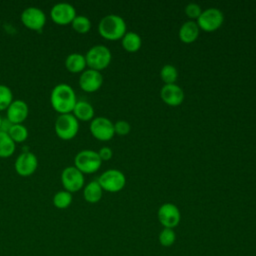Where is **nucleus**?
Here are the masks:
<instances>
[{"label": "nucleus", "instance_id": "nucleus-29", "mask_svg": "<svg viewBox=\"0 0 256 256\" xmlns=\"http://www.w3.org/2000/svg\"><path fill=\"white\" fill-rule=\"evenodd\" d=\"M184 11H185L186 16L189 19H191L192 21L197 20L199 18V16L201 15V13H202L201 7L198 4H196V3H189V4H187L185 6Z\"/></svg>", "mask_w": 256, "mask_h": 256}, {"label": "nucleus", "instance_id": "nucleus-18", "mask_svg": "<svg viewBox=\"0 0 256 256\" xmlns=\"http://www.w3.org/2000/svg\"><path fill=\"white\" fill-rule=\"evenodd\" d=\"M65 66L71 73L83 72L87 66L85 55L76 52L69 54L65 59Z\"/></svg>", "mask_w": 256, "mask_h": 256}, {"label": "nucleus", "instance_id": "nucleus-10", "mask_svg": "<svg viewBox=\"0 0 256 256\" xmlns=\"http://www.w3.org/2000/svg\"><path fill=\"white\" fill-rule=\"evenodd\" d=\"M157 217L160 224L164 228L173 229L180 223L181 213L175 204L164 203L159 207L157 211Z\"/></svg>", "mask_w": 256, "mask_h": 256}, {"label": "nucleus", "instance_id": "nucleus-28", "mask_svg": "<svg viewBox=\"0 0 256 256\" xmlns=\"http://www.w3.org/2000/svg\"><path fill=\"white\" fill-rule=\"evenodd\" d=\"M13 101V94L11 89L3 84H0V111L7 110Z\"/></svg>", "mask_w": 256, "mask_h": 256}, {"label": "nucleus", "instance_id": "nucleus-16", "mask_svg": "<svg viewBox=\"0 0 256 256\" xmlns=\"http://www.w3.org/2000/svg\"><path fill=\"white\" fill-rule=\"evenodd\" d=\"M28 105L25 101L13 100L7 108V119L12 124H22L28 116Z\"/></svg>", "mask_w": 256, "mask_h": 256}, {"label": "nucleus", "instance_id": "nucleus-9", "mask_svg": "<svg viewBox=\"0 0 256 256\" xmlns=\"http://www.w3.org/2000/svg\"><path fill=\"white\" fill-rule=\"evenodd\" d=\"M91 134L100 141L111 140L115 134L114 123L106 117H96L91 120L90 123Z\"/></svg>", "mask_w": 256, "mask_h": 256}, {"label": "nucleus", "instance_id": "nucleus-6", "mask_svg": "<svg viewBox=\"0 0 256 256\" xmlns=\"http://www.w3.org/2000/svg\"><path fill=\"white\" fill-rule=\"evenodd\" d=\"M97 181L103 190L114 193L119 192L124 188L126 184V177L120 170L109 169L103 172Z\"/></svg>", "mask_w": 256, "mask_h": 256}, {"label": "nucleus", "instance_id": "nucleus-32", "mask_svg": "<svg viewBox=\"0 0 256 256\" xmlns=\"http://www.w3.org/2000/svg\"><path fill=\"white\" fill-rule=\"evenodd\" d=\"M2 122H3V119H2V117H1V115H0V130H1V126H2Z\"/></svg>", "mask_w": 256, "mask_h": 256}, {"label": "nucleus", "instance_id": "nucleus-19", "mask_svg": "<svg viewBox=\"0 0 256 256\" xmlns=\"http://www.w3.org/2000/svg\"><path fill=\"white\" fill-rule=\"evenodd\" d=\"M72 112L78 121H90L94 117L93 106L89 102L84 100L77 101Z\"/></svg>", "mask_w": 256, "mask_h": 256}, {"label": "nucleus", "instance_id": "nucleus-13", "mask_svg": "<svg viewBox=\"0 0 256 256\" xmlns=\"http://www.w3.org/2000/svg\"><path fill=\"white\" fill-rule=\"evenodd\" d=\"M103 84V76L99 71L93 69L84 70L79 77L80 88L88 93L95 92L100 89Z\"/></svg>", "mask_w": 256, "mask_h": 256}, {"label": "nucleus", "instance_id": "nucleus-27", "mask_svg": "<svg viewBox=\"0 0 256 256\" xmlns=\"http://www.w3.org/2000/svg\"><path fill=\"white\" fill-rule=\"evenodd\" d=\"M159 243L163 247H170L176 241V233L171 228H163L158 236Z\"/></svg>", "mask_w": 256, "mask_h": 256}, {"label": "nucleus", "instance_id": "nucleus-30", "mask_svg": "<svg viewBox=\"0 0 256 256\" xmlns=\"http://www.w3.org/2000/svg\"><path fill=\"white\" fill-rule=\"evenodd\" d=\"M131 130L130 124L125 120H118L114 123V132L120 136L127 135Z\"/></svg>", "mask_w": 256, "mask_h": 256}, {"label": "nucleus", "instance_id": "nucleus-2", "mask_svg": "<svg viewBox=\"0 0 256 256\" xmlns=\"http://www.w3.org/2000/svg\"><path fill=\"white\" fill-rule=\"evenodd\" d=\"M125 20L116 14H109L104 16L98 24L99 34L107 40H119L126 34Z\"/></svg>", "mask_w": 256, "mask_h": 256}, {"label": "nucleus", "instance_id": "nucleus-7", "mask_svg": "<svg viewBox=\"0 0 256 256\" xmlns=\"http://www.w3.org/2000/svg\"><path fill=\"white\" fill-rule=\"evenodd\" d=\"M224 22V15L222 11L217 8H207L202 11L196 23L199 29L205 32H213L219 29Z\"/></svg>", "mask_w": 256, "mask_h": 256}, {"label": "nucleus", "instance_id": "nucleus-25", "mask_svg": "<svg viewBox=\"0 0 256 256\" xmlns=\"http://www.w3.org/2000/svg\"><path fill=\"white\" fill-rule=\"evenodd\" d=\"M160 78L164 84H174L178 78V71L176 67L171 64L164 65L160 70Z\"/></svg>", "mask_w": 256, "mask_h": 256}, {"label": "nucleus", "instance_id": "nucleus-31", "mask_svg": "<svg viewBox=\"0 0 256 256\" xmlns=\"http://www.w3.org/2000/svg\"><path fill=\"white\" fill-rule=\"evenodd\" d=\"M98 155H99V157H100V159L102 161H108V160H110L112 158L113 151H112V149L110 147L104 146V147L99 149Z\"/></svg>", "mask_w": 256, "mask_h": 256}, {"label": "nucleus", "instance_id": "nucleus-22", "mask_svg": "<svg viewBox=\"0 0 256 256\" xmlns=\"http://www.w3.org/2000/svg\"><path fill=\"white\" fill-rule=\"evenodd\" d=\"M16 143L11 139L9 134L0 130V157L6 158L15 152Z\"/></svg>", "mask_w": 256, "mask_h": 256}, {"label": "nucleus", "instance_id": "nucleus-24", "mask_svg": "<svg viewBox=\"0 0 256 256\" xmlns=\"http://www.w3.org/2000/svg\"><path fill=\"white\" fill-rule=\"evenodd\" d=\"M72 200V193L60 190L53 196V205L58 209H66L71 205Z\"/></svg>", "mask_w": 256, "mask_h": 256}, {"label": "nucleus", "instance_id": "nucleus-11", "mask_svg": "<svg viewBox=\"0 0 256 256\" xmlns=\"http://www.w3.org/2000/svg\"><path fill=\"white\" fill-rule=\"evenodd\" d=\"M21 22L23 25L31 30L39 31L46 23L45 13L38 7H27L21 13Z\"/></svg>", "mask_w": 256, "mask_h": 256}, {"label": "nucleus", "instance_id": "nucleus-4", "mask_svg": "<svg viewBox=\"0 0 256 256\" xmlns=\"http://www.w3.org/2000/svg\"><path fill=\"white\" fill-rule=\"evenodd\" d=\"M74 166L80 170L83 174H91L99 170L102 164L98 152L94 150H81L78 152L74 158Z\"/></svg>", "mask_w": 256, "mask_h": 256}, {"label": "nucleus", "instance_id": "nucleus-8", "mask_svg": "<svg viewBox=\"0 0 256 256\" xmlns=\"http://www.w3.org/2000/svg\"><path fill=\"white\" fill-rule=\"evenodd\" d=\"M84 181L83 173L75 166H68L61 173V183L64 190L70 193L79 191L84 186Z\"/></svg>", "mask_w": 256, "mask_h": 256}, {"label": "nucleus", "instance_id": "nucleus-5", "mask_svg": "<svg viewBox=\"0 0 256 256\" xmlns=\"http://www.w3.org/2000/svg\"><path fill=\"white\" fill-rule=\"evenodd\" d=\"M79 131V121L72 113L60 114L55 121V132L63 140L74 138Z\"/></svg>", "mask_w": 256, "mask_h": 256}, {"label": "nucleus", "instance_id": "nucleus-1", "mask_svg": "<svg viewBox=\"0 0 256 256\" xmlns=\"http://www.w3.org/2000/svg\"><path fill=\"white\" fill-rule=\"evenodd\" d=\"M50 102L53 109L59 114L71 113L77 102L75 91L70 85L60 83L52 89Z\"/></svg>", "mask_w": 256, "mask_h": 256}, {"label": "nucleus", "instance_id": "nucleus-15", "mask_svg": "<svg viewBox=\"0 0 256 256\" xmlns=\"http://www.w3.org/2000/svg\"><path fill=\"white\" fill-rule=\"evenodd\" d=\"M162 101L168 106L176 107L182 104L184 100V91L177 84H164L160 90Z\"/></svg>", "mask_w": 256, "mask_h": 256}, {"label": "nucleus", "instance_id": "nucleus-20", "mask_svg": "<svg viewBox=\"0 0 256 256\" xmlns=\"http://www.w3.org/2000/svg\"><path fill=\"white\" fill-rule=\"evenodd\" d=\"M103 196V189L98 181H91L85 187L83 191V197L88 203H97Z\"/></svg>", "mask_w": 256, "mask_h": 256}, {"label": "nucleus", "instance_id": "nucleus-14", "mask_svg": "<svg viewBox=\"0 0 256 256\" xmlns=\"http://www.w3.org/2000/svg\"><path fill=\"white\" fill-rule=\"evenodd\" d=\"M14 166L20 176H30L38 167V159L32 152H23L17 157Z\"/></svg>", "mask_w": 256, "mask_h": 256}, {"label": "nucleus", "instance_id": "nucleus-21", "mask_svg": "<svg viewBox=\"0 0 256 256\" xmlns=\"http://www.w3.org/2000/svg\"><path fill=\"white\" fill-rule=\"evenodd\" d=\"M122 47L129 53H135L140 50L142 45V39L136 32H126L121 39Z\"/></svg>", "mask_w": 256, "mask_h": 256}, {"label": "nucleus", "instance_id": "nucleus-3", "mask_svg": "<svg viewBox=\"0 0 256 256\" xmlns=\"http://www.w3.org/2000/svg\"><path fill=\"white\" fill-rule=\"evenodd\" d=\"M86 64L89 69L101 71L107 68L111 62L112 54L111 51L105 45L92 46L85 55Z\"/></svg>", "mask_w": 256, "mask_h": 256}, {"label": "nucleus", "instance_id": "nucleus-12", "mask_svg": "<svg viewBox=\"0 0 256 256\" xmlns=\"http://www.w3.org/2000/svg\"><path fill=\"white\" fill-rule=\"evenodd\" d=\"M51 19L58 25H67L72 23L76 17V10L73 5L66 2L55 4L50 11Z\"/></svg>", "mask_w": 256, "mask_h": 256}, {"label": "nucleus", "instance_id": "nucleus-17", "mask_svg": "<svg viewBox=\"0 0 256 256\" xmlns=\"http://www.w3.org/2000/svg\"><path fill=\"white\" fill-rule=\"evenodd\" d=\"M199 27L195 21L188 20L184 22L179 29V39L185 43L190 44L197 40L199 36Z\"/></svg>", "mask_w": 256, "mask_h": 256}, {"label": "nucleus", "instance_id": "nucleus-23", "mask_svg": "<svg viewBox=\"0 0 256 256\" xmlns=\"http://www.w3.org/2000/svg\"><path fill=\"white\" fill-rule=\"evenodd\" d=\"M7 133L15 143L23 142L28 137V130L23 124H12Z\"/></svg>", "mask_w": 256, "mask_h": 256}, {"label": "nucleus", "instance_id": "nucleus-26", "mask_svg": "<svg viewBox=\"0 0 256 256\" xmlns=\"http://www.w3.org/2000/svg\"><path fill=\"white\" fill-rule=\"evenodd\" d=\"M72 28L80 34H85L89 32L91 28V21L88 17L84 15H76L74 20L72 21Z\"/></svg>", "mask_w": 256, "mask_h": 256}]
</instances>
